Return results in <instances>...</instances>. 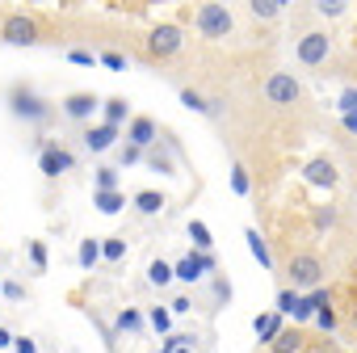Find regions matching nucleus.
Returning a JSON list of instances; mask_svg holds the SVG:
<instances>
[{
    "label": "nucleus",
    "instance_id": "nucleus-17",
    "mask_svg": "<svg viewBox=\"0 0 357 353\" xmlns=\"http://www.w3.org/2000/svg\"><path fill=\"white\" fill-rule=\"evenodd\" d=\"M101 122L126 126V122H130V101H126V97H105V101H101Z\"/></svg>",
    "mask_w": 357,
    "mask_h": 353
},
{
    "label": "nucleus",
    "instance_id": "nucleus-27",
    "mask_svg": "<svg viewBox=\"0 0 357 353\" xmlns=\"http://www.w3.org/2000/svg\"><path fill=\"white\" fill-rule=\"evenodd\" d=\"M93 206H97L101 215H118V211L126 206V194H122V190H114V194H93Z\"/></svg>",
    "mask_w": 357,
    "mask_h": 353
},
{
    "label": "nucleus",
    "instance_id": "nucleus-8",
    "mask_svg": "<svg viewBox=\"0 0 357 353\" xmlns=\"http://www.w3.org/2000/svg\"><path fill=\"white\" fill-rule=\"evenodd\" d=\"M181 26L176 22H160L147 30V59H172L176 51H181Z\"/></svg>",
    "mask_w": 357,
    "mask_h": 353
},
{
    "label": "nucleus",
    "instance_id": "nucleus-39",
    "mask_svg": "<svg viewBox=\"0 0 357 353\" xmlns=\"http://www.w3.org/2000/svg\"><path fill=\"white\" fill-rule=\"evenodd\" d=\"M307 320H315V303H311V294H303L298 307H294V324H307Z\"/></svg>",
    "mask_w": 357,
    "mask_h": 353
},
{
    "label": "nucleus",
    "instance_id": "nucleus-21",
    "mask_svg": "<svg viewBox=\"0 0 357 353\" xmlns=\"http://www.w3.org/2000/svg\"><path fill=\"white\" fill-rule=\"evenodd\" d=\"M244 240H248V248H252V257L261 261V269H273V253H269V244H265V236H261L257 227H244Z\"/></svg>",
    "mask_w": 357,
    "mask_h": 353
},
{
    "label": "nucleus",
    "instance_id": "nucleus-26",
    "mask_svg": "<svg viewBox=\"0 0 357 353\" xmlns=\"http://www.w3.org/2000/svg\"><path fill=\"white\" fill-rule=\"evenodd\" d=\"M114 190H118V168L101 164L97 176H93V194H114Z\"/></svg>",
    "mask_w": 357,
    "mask_h": 353
},
{
    "label": "nucleus",
    "instance_id": "nucleus-20",
    "mask_svg": "<svg viewBox=\"0 0 357 353\" xmlns=\"http://www.w3.org/2000/svg\"><path fill=\"white\" fill-rule=\"evenodd\" d=\"M303 349H307L303 328H282V336L269 345V353H303Z\"/></svg>",
    "mask_w": 357,
    "mask_h": 353
},
{
    "label": "nucleus",
    "instance_id": "nucleus-46",
    "mask_svg": "<svg viewBox=\"0 0 357 353\" xmlns=\"http://www.w3.org/2000/svg\"><path fill=\"white\" fill-rule=\"evenodd\" d=\"M5 294H9V299H22V294H26V290H22V286H17V282H5Z\"/></svg>",
    "mask_w": 357,
    "mask_h": 353
},
{
    "label": "nucleus",
    "instance_id": "nucleus-4",
    "mask_svg": "<svg viewBox=\"0 0 357 353\" xmlns=\"http://www.w3.org/2000/svg\"><path fill=\"white\" fill-rule=\"evenodd\" d=\"M286 273H290V286H294L298 294H311V290L324 286V261H319V253H311V248L294 253L290 265H286Z\"/></svg>",
    "mask_w": 357,
    "mask_h": 353
},
{
    "label": "nucleus",
    "instance_id": "nucleus-44",
    "mask_svg": "<svg viewBox=\"0 0 357 353\" xmlns=\"http://www.w3.org/2000/svg\"><path fill=\"white\" fill-rule=\"evenodd\" d=\"M340 126H344L349 135H357V110H353V114H340Z\"/></svg>",
    "mask_w": 357,
    "mask_h": 353
},
{
    "label": "nucleus",
    "instance_id": "nucleus-24",
    "mask_svg": "<svg viewBox=\"0 0 357 353\" xmlns=\"http://www.w3.org/2000/svg\"><path fill=\"white\" fill-rule=\"evenodd\" d=\"M76 261H80V269H93V265H101V240H97V236L80 240V248H76Z\"/></svg>",
    "mask_w": 357,
    "mask_h": 353
},
{
    "label": "nucleus",
    "instance_id": "nucleus-19",
    "mask_svg": "<svg viewBox=\"0 0 357 353\" xmlns=\"http://www.w3.org/2000/svg\"><path fill=\"white\" fill-rule=\"evenodd\" d=\"M336 223H340V206H332V202H324V206H311V227H315L319 236L336 232Z\"/></svg>",
    "mask_w": 357,
    "mask_h": 353
},
{
    "label": "nucleus",
    "instance_id": "nucleus-12",
    "mask_svg": "<svg viewBox=\"0 0 357 353\" xmlns=\"http://www.w3.org/2000/svg\"><path fill=\"white\" fill-rule=\"evenodd\" d=\"M126 143H135V147H155L160 143V122L155 118H147V114H135L130 122H126Z\"/></svg>",
    "mask_w": 357,
    "mask_h": 353
},
{
    "label": "nucleus",
    "instance_id": "nucleus-33",
    "mask_svg": "<svg viewBox=\"0 0 357 353\" xmlns=\"http://www.w3.org/2000/svg\"><path fill=\"white\" fill-rule=\"evenodd\" d=\"M349 13V0H319V5H315V17H344Z\"/></svg>",
    "mask_w": 357,
    "mask_h": 353
},
{
    "label": "nucleus",
    "instance_id": "nucleus-28",
    "mask_svg": "<svg viewBox=\"0 0 357 353\" xmlns=\"http://www.w3.org/2000/svg\"><path fill=\"white\" fill-rule=\"evenodd\" d=\"M147 324H151V332H160V336H168L172 332V311L168 307H147Z\"/></svg>",
    "mask_w": 357,
    "mask_h": 353
},
{
    "label": "nucleus",
    "instance_id": "nucleus-40",
    "mask_svg": "<svg viewBox=\"0 0 357 353\" xmlns=\"http://www.w3.org/2000/svg\"><path fill=\"white\" fill-rule=\"evenodd\" d=\"M211 290H215V299H219V303H227V299H231V282H227V278H219V273L211 278Z\"/></svg>",
    "mask_w": 357,
    "mask_h": 353
},
{
    "label": "nucleus",
    "instance_id": "nucleus-5",
    "mask_svg": "<svg viewBox=\"0 0 357 353\" xmlns=\"http://www.w3.org/2000/svg\"><path fill=\"white\" fill-rule=\"evenodd\" d=\"M0 43L9 47H38L43 43V26L34 13H5L0 17Z\"/></svg>",
    "mask_w": 357,
    "mask_h": 353
},
{
    "label": "nucleus",
    "instance_id": "nucleus-15",
    "mask_svg": "<svg viewBox=\"0 0 357 353\" xmlns=\"http://www.w3.org/2000/svg\"><path fill=\"white\" fill-rule=\"evenodd\" d=\"M282 328H286V315H282V311H265V315L252 320V332H257V340H261L265 349L282 336Z\"/></svg>",
    "mask_w": 357,
    "mask_h": 353
},
{
    "label": "nucleus",
    "instance_id": "nucleus-34",
    "mask_svg": "<svg viewBox=\"0 0 357 353\" xmlns=\"http://www.w3.org/2000/svg\"><path fill=\"white\" fill-rule=\"evenodd\" d=\"M143 160H147L143 147H135V143H122L118 147V168H130V164H143Z\"/></svg>",
    "mask_w": 357,
    "mask_h": 353
},
{
    "label": "nucleus",
    "instance_id": "nucleus-11",
    "mask_svg": "<svg viewBox=\"0 0 357 353\" xmlns=\"http://www.w3.org/2000/svg\"><path fill=\"white\" fill-rule=\"evenodd\" d=\"M303 181H307L311 190H336V181H340L336 160H332V156H311V160L303 164Z\"/></svg>",
    "mask_w": 357,
    "mask_h": 353
},
{
    "label": "nucleus",
    "instance_id": "nucleus-7",
    "mask_svg": "<svg viewBox=\"0 0 357 353\" xmlns=\"http://www.w3.org/2000/svg\"><path fill=\"white\" fill-rule=\"evenodd\" d=\"M172 269H176V282L194 286V282L219 273V257H215V253H194V248H190L185 257H176V261H172Z\"/></svg>",
    "mask_w": 357,
    "mask_h": 353
},
{
    "label": "nucleus",
    "instance_id": "nucleus-18",
    "mask_svg": "<svg viewBox=\"0 0 357 353\" xmlns=\"http://www.w3.org/2000/svg\"><path fill=\"white\" fill-rule=\"evenodd\" d=\"M130 206H135L139 215H160V211L168 206V198H164L160 190H135V194H130Z\"/></svg>",
    "mask_w": 357,
    "mask_h": 353
},
{
    "label": "nucleus",
    "instance_id": "nucleus-23",
    "mask_svg": "<svg viewBox=\"0 0 357 353\" xmlns=\"http://www.w3.org/2000/svg\"><path fill=\"white\" fill-rule=\"evenodd\" d=\"M122 257H126V236H105L101 240V261L105 265H122Z\"/></svg>",
    "mask_w": 357,
    "mask_h": 353
},
{
    "label": "nucleus",
    "instance_id": "nucleus-31",
    "mask_svg": "<svg viewBox=\"0 0 357 353\" xmlns=\"http://www.w3.org/2000/svg\"><path fill=\"white\" fill-rule=\"evenodd\" d=\"M298 299H303V294H298L294 286H282V290H278V299H273V311H282V315H294Z\"/></svg>",
    "mask_w": 357,
    "mask_h": 353
},
{
    "label": "nucleus",
    "instance_id": "nucleus-6",
    "mask_svg": "<svg viewBox=\"0 0 357 353\" xmlns=\"http://www.w3.org/2000/svg\"><path fill=\"white\" fill-rule=\"evenodd\" d=\"M38 168H43L47 181H59L63 172H72V168H76V151H72V147H63L59 139H38Z\"/></svg>",
    "mask_w": 357,
    "mask_h": 353
},
{
    "label": "nucleus",
    "instance_id": "nucleus-47",
    "mask_svg": "<svg viewBox=\"0 0 357 353\" xmlns=\"http://www.w3.org/2000/svg\"><path fill=\"white\" fill-rule=\"evenodd\" d=\"M155 353H160V349H155ZM176 353H194V345H181V349H176Z\"/></svg>",
    "mask_w": 357,
    "mask_h": 353
},
{
    "label": "nucleus",
    "instance_id": "nucleus-3",
    "mask_svg": "<svg viewBox=\"0 0 357 353\" xmlns=\"http://www.w3.org/2000/svg\"><path fill=\"white\" fill-rule=\"evenodd\" d=\"M328 55H332V30L307 26V30L294 38V59H298L303 68H319V63H328Z\"/></svg>",
    "mask_w": 357,
    "mask_h": 353
},
{
    "label": "nucleus",
    "instance_id": "nucleus-25",
    "mask_svg": "<svg viewBox=\"0 0 357 353\" xmlns=\"http://www.w3.org/2000/svg\"><path fill=\"white\" fill-rule=\"evenodd\" d=\"M147 282H151V286H160V290H164V286H172V282H176V269H172V265H168V261H160V257H155V261H151V265H147Z\"/></svg>",
    "mask_w": 357,
    "mask_h": 353
},
{
    "label": "nucleus",
    "instance_id": "nucleus-9",
    "mask_svg": "<svg viewBox=\"0 0 357 353\" xmlns=\"http://www.w3.org/2000/svg\"><path fill=\"white\" fill-rule=\"evenodd\" d=\"M97 110H101V97H97V93H89V89L63 93V101H59V114H63V118H72V122H80V126H89Z\"/></svg>",
    "mask_w": 357,
    "mask_h": 353
},
{
    "label": "nucleus",
    "instance_id": "nucleus-43",
    "mask_svg": "<svg viewBox=\"0 0 357 353\" xmlns=\"http://www.w3.org/2000/svg\"><path fill=\"white\" fill-rule=\"evenodd\" d=\"M13 353H38V340L34 336H17L13 340Z\"/></svg>",
    "mask_w": 357,
    "mask_h": 353
},
{
    "label": "nucleus",
    "instance_id": "nucleus-16",
    "mask_svg": "<svg viewBox=\"0 0 357 353\" xmlns=\"http://www.w3.org/2000/svg\"><path fill=\"white\" fill-rule=\"evenodd\" d=\"M151 172H160V176H176V156L164 147V139L155 143V147H147V160H143Z\"/></svg>",
    "mask_w": 357,
    "mask_h": 353
},
{
    "label": "nucleus",
    "instance_id": "nucleus-36",
    "mask_svg": "<svg viewBox=\"0 0 357 353\" xmlns=\"http://www.w3.org/2000/svg\"><path fill=\"white\" fill-rule=\"evenodd\" d=\"M315 328H319V332H336V328H340L336 307H319V311H315Z\"/></svg>",
    "mask_w": 357,
    "mask_h": 353
},
{
    "label": "nucleus",
    "instance_id": "nucleus-13",
    "mask_svg": "<svg viewBox=\"0 0 357 353\" xmlns=\"http://www.w3.org/2000/svg\"><path fill=\"white\" fill-rule=\"evenodd\" d=\"M118 135H122V126H109V122H89L84 130H80V139H84V147L89 151H109L114 143H118Z\"/></svg>",
    "mask_w": 357,
    "mask_h": 353
},
{
    "label": "nucleus",
    "instance_id": "nucleus-37",
    "mask_svg": "<svg viewBox=\"0 0 357 353\" xmlns=\"http://www.w3.org/2000/svg\"><path fill=\"white\" fill-rule=\"evenodd\" d=\"M89 320L97 324V332H101V340H105V349L114 353V349H118V332H114V324H105V320H101L97 311H89Z\"/></svg>",
    "mask_w": 357,
    "mask_h": 353
},
{
    "label": "nucleus",
    "instance_id": "nucleus-48",
    "mask_svg": "<svg viewBox=\"0 0 357 353\" xmlns=\"http://www.w3.org/2000/svg\"><path fill=\"white\" fill-rule=\"evenodd\" d=\"M0 294H5V282H0Z\"/></svg>",
    "mask_w": 357,
    "mask_h": 353
},
{
    "label": "nucleus",
    "instance_id": "nucleus-2",
    "mask_svg": "<svg viewBox=\"0 0 357 353\" xmlns=\"http://www.w3.org/2000/svg\"><path fill=\"white\" fill-rule=\"evenodd\" d=\"M194 30L202 34V38H211V43H223V38H231L236 34V13L227 9V5H198L194 9Z\"/></svg>",
    "mask_w": 357,
    "mask_h": 353
},
{
    "label": "nucleus",
    "instance_id": "nucleus-14",
    "mask_svg": "<svg viewBox=\"0 0 357 353\" xmlns=\"http://www.w3.org/2000/svg\"><path fill=\"white\" fill-rule=\"evenodd\" d=\"M151 324H147V311L143 307H122L118 315H114V332H122V336H143Z\"/></svg>",
    "mask_w": 357,
    "mask_h": 353
},
{
    "label": "nucleus",
    "instance_id": "nucleus-29",
    "mask_svg": "<svg viewBox=\"0 0 357 353\" xmlns=\"http://www.w3.org/2000/svg\"><path fill=\"white\" fill-rule=\"evenodd\" d=\"M231 194L236 198H248L252 194V181H248V168L240 160H231Z\"/></svg>",
    "mask_w": 357,
    "mask_h": 353
},
{
    "label": "nucleus",
    "instance_id": "nucleus-42",
    "mask_svg": "<svg viewBox=\"0 0 357 353\" xmlns=\"http://www.w3.org/2000/svg\"><path fill=\"white\" fill-rule=\"evenodd\" d=\"M68 59H72V63H80V68H93V63H97V55H93V51H80V47H76V51H68Z\"/></svg>",
    "mask_w": 357,
    "mask_h": 353
},
{
    "label": "nucleus",
    "instance_id": "nucleus-10",
    "mask_svg": "<svg viewBox=\"0 0 357 353\" xmlns=\"http://www.w3.org/2000/svg\"><path fill=\"white\" fill-rule=\"evenodd\" d=\"M298 97H303V89H298L294 72H269V80H265V101H269V105L286 110V105H294Z\"/></svg>",
    "mask_w": 357,
    "mask_h": 353
},
{
    "label": "nucleus",
    "instance_id": "nucleus-38",
    "mask_svg": "<svg viewBox=\"0 0 357 353\" xmlns=\"http://www.w3.org/2000/svg\"><path fill=\"white\" fill-rule=\"evenodd\" d=\"M97 63H105L109 72H126V55H118V51H101Z\"/></svg>",
    "mask_w": 357,
    "mask_h": 353
},
{
    "label": "nucleus",
    "instance_id": "nucleus-45",
    "mask_svg": "<svg viewBox=\"0 0 357 353\" xmlns=\"http://www.w3.org/2000/svg\"><path fill=\"white\" fill-rule=\"evenodd\" d=\"M13 340H17V336H13L5 324H0V349H13Z\"/></svg>",
    "mask_w": 357,
    "mask_h": 353
},
{
    "label": "nucleus",
    "instance_id": "nucleus-30",
    "mask_svg": "<svg viewBox=\"0 0 357 353\" xmlns=\"http://www.w3.org/2000/svg\"><path fill=\"white\" fill-rule=\"evenodd\" d=\"M190 240H194V253H211V248H215L211 227H206L202 219H194V223H190Z\"/></svg>",
    "mask_w": 357,
    "mask_h": 353
},
{
    "label": "nucleus",
    "instance_id": "nucleus-22",
    "mask_svg": "<svg viewBox=\"0 0 357 353\" xmlns=\"http://www.w3.org/2000/svg\"><path fill=\"white\" fill-rule=\"evenodd\" d=\"M282 9H286V0H248V13L257 22H273V17H282Z\"/></svg>",
    "mask_w": 357,
    "mask_h": 353
},
{
    "label": "nucleus",
    "instance_id": "nucleus-1",
    "mask_svg": "<svg viewBox=\"0 0 357 353\" xmlns=\"http://www.w3.org/2000/svg\"><path fill=\"white\" fill-rule=\"evenodd\" d=\"M5 105H9V114H13L17 122H26V126H47V122L55 118V101H47L30 80H13L9 93H5Z\"/></svg>",
    "mask_w": 357,
    "mask_h": 353
},
{
    "label": "nucleus",
    "instance_id": "nucleus-41",
    "mask_svg": "<svg viewBox=\"0 0 357 353\" xmlns=\"http://www.w3.org/2000/svg\"><path fill=\"white\" fill-rule=\"evenodd\" d=\"M168 311H172V315H190V311H194V299H190V294H176V299L168 303Z\"/></svg>",
    "mask_w": 357,
    "mask_h": 353
},
{
    "label": "nucleus",
    "instance_id": "nucleus-32",
    "mask_svg": "<svg viewBox=\"0 0 357 353\" xmlns=\"http://www.w3.org/2000/svg\"><path fill=\"white\" fill-rule=\"evenodd\" d=\"M181 105H185V110H194V114H211V110H215L198 89H181Z\"/></svg>",
    "mask_w": 357,
    "mask_h": 353
},
{
    "label": "nucleus",
    "instance_id": "nucleus-35",
    "mask_svg": "<svg viewBox=\"0 0 357 353\" xmlns=\"http://www.w3.org/2000/svg\"><path fill=\"white\" fill-rule=\"evenodd\" d=\"M26 253H30L34 273H47V244H43V240H30V244H26Z\"/></svg>",
    "mask_w": 357,
    "mask_h": 353
}]
</instances>
